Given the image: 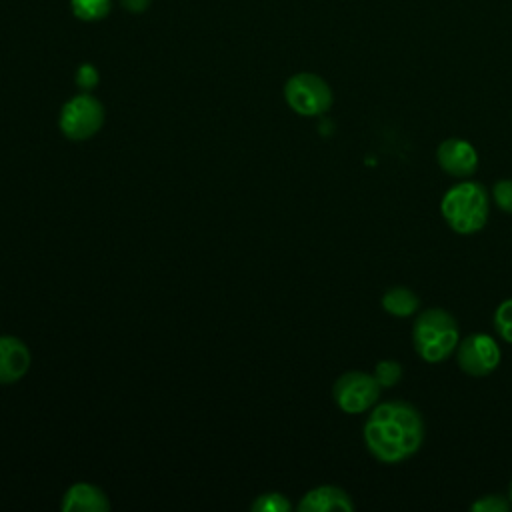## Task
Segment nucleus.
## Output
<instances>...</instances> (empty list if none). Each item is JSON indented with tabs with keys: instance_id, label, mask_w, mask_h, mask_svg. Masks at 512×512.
Returning a JSON list of instances; mask_svg holds the SVG:
<instances>
[{
	"instance_id": "obj_3",
	"label": "nucleus",
	"mask_w": 512,
	"mask_h": 512,
	"mask_svg": "<svg viewBox=\"0 0 512 512\" xmlns=\"http://www.w3.org/2000/svg\"><path fill=\"white\" fill-rule=\"evenodd\" d=\"M460 342L456 318L444 308L422 310L412 324V344L424 362L438 364L448 360Z\"/></svg>"
},
{
	"instance_id": "obj_11",
	"label": "nucleus",
	"mask_w": 512,
	"mask_h": 512,
	"mask_svg": "<svg viewBox=\"0 0 512 512\" xmlns=\"http://www.w3.org/2000/svg\"><path fill=\"white\" fill-rule=\"evenodd\" d=\"M108 508L110 504L106 500V494L86 482H78L70 486L62 502L64 512H104Z\"/></svg>"
},
{
	"instance_id": "obj_7",
	"label": "nucleus",
	"mask_w": 512,
	"mask_h": 512,
	"mask_svg": "<svg viewBox=\"0 0 512 512\" xmlns=\"http://www.w3.org/2000/svg\"><path fill=\"white\" fill-rule=\"evenodd\" d=\"M498 342L484 332H474L464 336L456 346V362L460 370L468 376H488L500 364Z\"/></svg>"
},
{
	"instance_id": "obj_21",
	"label": "nucleus",
	"mask_w": 512,
	"mask_h": 512,
	"mask_svg": "<svg viewBox=\"0 0 512 512\" xmlns=\"http://www.w3.org/2000/svg\"><path fill=\"white\" fill-rule=\"evenodd\" d=\"M508 498H510V502H512V480H510V486H508Z\"/></svg>"
},
{
	"instance_id": "obj_18",
	"label": "nucleus",
	"mask_w": 512,
	"mask_h": 512,
	"mask_svg": "<svg viewBox=\"0 0 512 512\" xmlns=\"http://www.w3.org/2000/svg\"><path fill=\"white\" fill-rule=\"evenodd\" d=\"M490 196L502 212L512 214V180L510 178H502V180L494 182Z\"/></svg>"
},
{
	"instance_id": "obj_15",
	"label": "nucleus",
	"mask_w": 512,
	"mask_h": 512,
	"mask_svg": "<svg viewBox=\"0 0 512 512\" xmlns=\"http://www.w3.org/2000/svg\"><path fill=\"white\" fill-rule=\"evenodd\" d=\"M372 374L382 388H392L402 378V364L396 360H380L376 362Z\"/></svg>"
},
{
	"instance_id": "obj_16",
	"label": "nucleus",
	"mask_w": 512,
	"mask_h": 512,
	"mask_svg": "<svg viewBox=\"0 0 512 512\" xmlns=\"http://www.w3.org/2000/svg\"><path fill=\"white\" fill-rule=\"evenodd\" d=\"M292 506L288 502V498L284 494L278 492H268V494H260L256 498V502L252 504V510L256 512H288Z\"/></svg>"
},
{
	"instance_id": "obj_1",
	"label": "nucleus",
	"mask_w": 512,
	"mask_h": 512,
	"mask_svg": "<svg viewBox=\"0 0 512 512\" xmlns=\"http://www.w3.org/2000/svg\"><path fill=\"white\" fill-rule=\"evenodd\" d=\"M362 438L374 460L400 464L412 458L424 442L422 414L406 400L376 402L364 422Z\"/></svg>"
},
{
	"instance_id": "obj_17",
	"label": "nucleus",
	"mask_w": 512,
	"mask_h": 512,
	"mask_svg": "<svg viewBox=\"0 0 512 512\" xmlns=\"http://www.w3.org/2000/svg\"><path fill=\"white\" fill-rule=\"evenodd\" d=\"M512 506L508 496L502 494H486L470 504L472 512H508Z\"/></svg>"
},
{
	"instance_id": "obj_4",
	"label": "nucleus",
	"mask_w": 512,
	"mask_h": 512,
	"mask_svg": "<svg viewBox=\"0 0 512 512\" xmlns=\"http://www.w3.org/2000/svg\"><path fill=\"white\" fill-rule=\"evenodd\" d=\"M288 106L300 116H320L332 106V90L324 78L312 72H300L288 78L284 86Z\"/></svg>"
},
{
	"instance_id": "obj_8",
	"label": "nucleus",
	"mask_w": 512,
	"mask_h": 512,
	"mask_svg": "<svg viewBox=\"0 0 512 512\" xmlns=\"http://www.w3.org/2000/svg\"><path fill=\"white\" fill-rule=\"evenodd\" d=\"M438 166L452 178L464 180L478 170V152L464 138H446L436 148Z\"/></svg>"
},
{
	"instance_id": "obj_5",
	"label": "nucleus",
	"mask_w": 512,
	"mask_h": 512,
	"mask_svg": "<svg viewBox=\"0 0 512 512\" xmlns=\"http://www.w3.org/2000/svg\"><path fill=\"white\" fill-rule=\"evenodd\" d=\"M382 386L374 374L362 370H350L336 378L332 386V398L336 406L346 414L368 412L380 398Z\"/></svg>"
},
{
	"instance_id": "obj_2",
	"label": "nucleus",
	"mask_w": 512,
	"mask_h": 512,
	"mask_svg": "<svg viewBox=\"0 0 512 512\" xmlns=\"http://www.w3.org/2000/svg\"><path fill=\"white\" fill-rule=\"evenodd\" d=\"M440 214L456 234H476L488 222L490 194L484 184L464 178L444 192Z\"/></svg>"
},
{
	"instance_id": "obj_10",
	"label": "nucleus",
	"mask_w": 512,
	"mask_h": 512,
	"mask_svg": "<svg viewBox=\"0 0 512 512\" xmlns=\"http://www.w3.org/2000/svg\"><path fill=\"white\" fill-rule=\"evenodd\" d=\"M300 512H332V510H354V502L346 490L338 486H318L306 492L298 504Z\"/></svg>"
},
{
	"instance_id": "obj_6",
	"label": "nucleus",
	"mask_w": 512,
	"mask_h": 512,
	"mask_svg": "<svg viewBox=\"0 0 512 512\" xmlns=\"http://www.w3.org/2000/svg\"><path fill=\"white\" fill-rule=\"evenodd\" d=\"M104 122L102 104L90 96L80 94L70 98L60 112V130L70 140H86L94 136Z\"/></svg>"
},
{
	"instance_id": "obj_13",
	"label": "nucleus",
	"mask_w": 512,
	"mask_h": 512,
	"mask_svg": "<svg viewBox=\"0 0 512 512\" xmlns=\"http://www.w3.org/2000/svg\"><path fill=\"white\" fill-rule=\"evenodd\" d=\"M70 6L76 18L84 22H94L110 12L112 0H70Z\"/></svg>"
},
{
	"instance_id": "obj_20",
	"label": "nucleus",
	"mask_w": 512,
	"mask_h": 512,
	"mask_svg": "<svg viewBox=\"0 0 512 512\" xmlns=\"http://www.w3.org/2000/svg\"><path fill=\"white\" fill-rule=\"evenodd\" d=\"M148 4H150V0H122V6H124L128 12H134V14L144 12V10L148 8Z\"/></svg>"
},
{
	"instance_id": "obj_14",
	"label": "nucleus",
	"mask_w": 512,
	"mask_h": 512,
	"mask_svg": "<svg viewBox=\"0 0 512 512\" xmlns=\"http://www.w3.org/2000/svg\"><path fill=\"white\" fill-rule=\"evenodd\" d=\"M494 330L504 342L512 344V298H506L498 304L494 312Z\"/></svg>"
},
{
	"instance_id": "obj_19",
	"label": "nucleus",
	"mask_w": 512,
	"mask_h": 512,
	"mask_svg": "<svg viewBox=\"0 0 512 512\" xmlns=\"http://www.w3.org/2000/svg\"><path fill=\"white\" fill-rule=\"evenodd\" d=\"M76 84L82 90H92L98 84V70L92 64H82L76 72Z\"/></svg>"
},
{
	"instance_id": "obj_12",
	"label": "nucleus",
	"mask_w": 512,
	"mask_h": 512,
	"mask_svg": "<svg viewBox=\"0 0 512 512\" xmlns=\"http://www.w3.org/2000/svg\"><path fill=\"white\" fill-rule=\"evenodd\" d=\"M382 310L388 312L394 318H408L416 314L420 306V298L416 292H412L406 286H392L388 288L380 298Z\"/></svg>"
},
{
	"instance_id": "obj_9",
	"label": "nucleus",
	"mask_w": 512,
	"mask_h": 512,
	"mask_svg": "<svg viewBox=\"0 0 512 512\" xmlns=\"http://www.w3.org/2000/svg\"><path fill=\"white\" fill-rule=\"evenodd\" d=\"M30 368V350L16 336H0V382L12 384Z\"/></svg>"
}]
</instances>
